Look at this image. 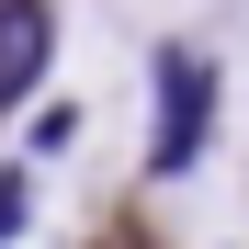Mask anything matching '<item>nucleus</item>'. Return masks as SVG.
<instances>
[{
    "label": "nucleus",
    "instance_id": "obj_2",
    "mask_svg": "<svg viewBox=\"0 0 249 249\" xmlns=\"http://www.w3.org/2000/svg\"><path fill=\"white\" fill-rule=\"evenodd\" d=\"M46 57H57V12L46 0H0V113L46 79Z\"/></svg>",
    "mask_w": 249,
    "mask_h": 249
},
{
    "label": "nucleus",
    "instance_id": "obj_1",
    "mask_svg": "<svg viewBox=\"0 0 249 249\" xmlns=\"http://www.w3.org/2000/svg\"><path fill=\"white\" fill-rule=\"evenodd\" d=\"M215 136V68L204 57H159V136H147V181H181V159Z\"/></svg>",
    "mask_w": 249,
    "mask_h": 249
},
{
    "label": "nucleus",
    "instance_id": "obj_3",
    "mask_svg": "<svg viewBox=\"0 0 249 249\" xmlns=\"http://www.w3.org/2000/svg\"><path fill=\"white\" fill-rule=\"evenodd\" d=\"M23 215H34V181H23V170H0V238H23Z\"/></svg>",
    "mask_w": 249,
    "mask_h": 249
}]
</instances>
